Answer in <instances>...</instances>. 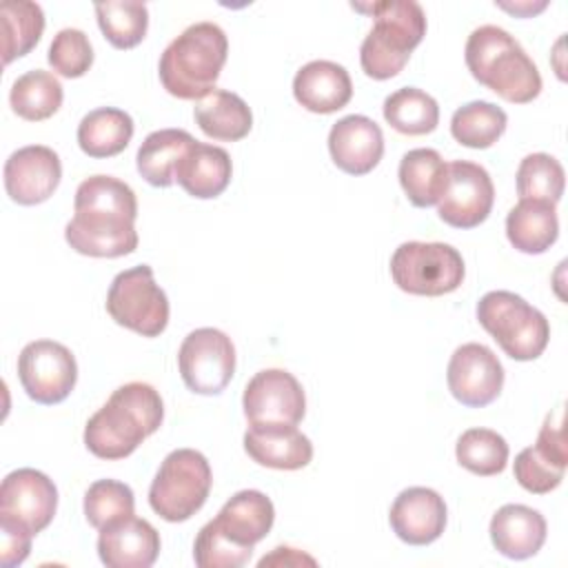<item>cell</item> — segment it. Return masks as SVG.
I'll use <instances>...</instances> for the list:
<instances>
[{
  "label": "cell",
  "instance_id": "cell-33",
  "mask_svg": "<svg viewBox=\"0 0 568 568\" xmlns=\"http://www.w3.org/2000/svg\"><path fill=\"white\" fill-rule=\"evenodd\" d=\"M2 18V58L9 64L16 58L27 55L44 31V11L31 0H4L0 4Z\"/></svg>",
  "mask_w": 568,
  "mask_h": 568
},
{
  "label": "cell",
  "instance_id": "cell-15",
  "mask_svg": "<svg viewBox=\"0 0 568 568\" xmlns=\"http://www.w3.org/2000/svg\"><path fill=\"white\" fill-rule=\"evenodd\" d=\"M446 382L459 404L481 408L499 397L504 388V366L488 346L468 342L453 351Z\"/></svg>",
  "mask_w": 568,
  "mask_h": 568
},
{
  "label": "cell",
  "instance_id": "cell-5",
  "mask_svg": "<svg viewBox=\"0 0 568 568\" xmlns=\"http://www.w3.org/2000/svg\"><path fill=\"white\" fill-rule=\"evenodd\" d=\"M353 7L375 18L373 29L359 47L364 73L373 80L395 78L426 36V13L422 4L415 0H382Z\"/></svg>",
  "mask_w": 568,
  "mask_h": 568
},
{
  "label": "cell",
  "instance_id": "cell-21",
  "mask_svg": "<svg viewBox=\"0 0 568 568\" xmlns=\"http://www.w3.org/2000/svg\"><path fill=\"white\" fill-rule=\"evenodd\" d=\"M246 455L266 468L300 470L313 459L311 439L291 424H260L244 433Z\"/></svg>",
  "mask_w": 568,
  "mask_h": 568
},
{
  "label": "cell",
  "instance_id": "cell-40",
  "mask_svg": "<svg viewBox=\"0 0 568 568\" xmlns=\"http://www.w3.org/2000/svg\"><path fill=\"white\" fill-rule=\"evenodd\" d=\"M253 555V548H240L222 537L211 521H206L195 541H193V559L200 568H237L244 566Z\"/></svg>",
  "mask_w": 568,
  "mask_h": 568
},
{
  "label": "cell",
  "instance_id": "cell-38",
  "mask_svg": "<svg viewBox=\"0 0 568 568\" xmlns=\"http://www.w3.org/2000/svg\"><path fill=\"white\" fill-rule=\"evenodd\" d=\"M133 510V490L118 479H98L84 493V517L98 530L131 517Z\"/></svg>",
  "mask_w": 568,
  "mask_h": 568
},
{
  "label": "cell",
  "instance_id": "cell-37",
  "mask_svg": "<svg viewBox=\"0 0 568 568\" xmlns=\"http://www.w3.org/2000/svg\"><path fill=\"white\" fill-rule=\"evenodd\" d=\"M566 173L557 158L548 153H530L517 169L519 200H546L557 204L564 195Z\"/></svg>",
  "mask_w": 568,
  "mask_h": 568
},
{
  "label": "cell",
  "instance_id": "cell-30",
  "mask_svg": "<svg viewBox=\"0 0 568 568\" xmlns=\"http://www.w3.org/2000/svg\"><path fill=\"white\" fill-rule=\"evenodd\" d=\"M448 164L435 149H413L399 160V184L410 204L426 209L437 204L446 184Z\"/></svg>",
  "mask_w": 568,
  "mask_h": 568
},
{
  "label": "cell",
  "instance_id": "cell-28",
  "mask_svg": "<svg viewBox=\"0 0 568 568\" xmlns=\"http://www.w3.org/2000/svg\"><path fill=\"white\" fill-rule=\"evenodd\" d=\"M193 144L195 138L184 129H160L149 133L135 155L138 173L151 186H171L175 182L180 160Z\"/></svg>",
  "mask_w": 568,
  "mask_h": 568
},
{
  "label": "cell",
  "instance_id": "cell-13",
  "mask_svg": "<svg viewBox=\"0 0 568 568\" xmlns=\"http://www.w3.org/2000/svg\"><path fill=\"white\" fill-rule=\"evenodd\" d=\"M495 186L481 164L455 160L446 169V184L437 200V215L455 229H475L493 211Z\"/></svg>",
  "mask_w": 568,
  "mask_h": 568
},
{
  "label": "cell",
  "instance_id": "cell-19",
  "mask_svg": "<svg viewBox=\"0 0 568 568\" xmlns=\"http://www.w3.org/2000/svg\"><path fill=\"white\" fill-rule=\"evenodd\" d=\"M328 153L344 173L366 175L384 155V133L366 115H344L328 131Z\"/></svg>",
  "mask_w": 568,
  "mask_h": 568
},
{
  "label": "cell",
  "instance_id": "cell-4",
  "mask_svg": "<svg viewBox=\"0 0 568 568\" xmlns=\"http://www.w3.org/2000/svg\"><path fill=\"white\" fill-rule=\"evenodd\" d=\"M229 55V40L220 24L195 22L186 27L160 55L162 87L180 100H200L215 89Z\"/></svg>",
  "mask_w": 568,
  "mask_h": 568
},
{
  "label": "cell",
  "instance_id": "cell-27",
  "mask_svg": "<svg viewBox=\"0 0 568 568\" xmlns=\"http://www.w3.org/2000/svg\"><path fill=\"white\" fill-rule=\"evenodd\" d=\"M193 118L204 135L222 142H237L253 129L248 104L233 91L213 89L193 106Z\"/></svg>",
  "mask_w": 568,
  "mask_h": 568
},
{
  "label": "cell",
  "instance_id": "cell-16",
  "mask_svg": "<svg viewBox=\"0 0 568 568\" xmlns=\"http://www.w3.org/2000/svg\"><path fill=\"white\" fill-rule=\"evenodd\" d=\"M568 453H566V437L561 413L546 415L544 426L537 435V444L524 448L515 457V479L521 488L535 495H546L555 490L566 473Z\"/></svg>",
  "mask_w": 568,
  "mask_h": 568
},
{
  "label": "cell",
  "instance_id": "cell-35",
  "mask_svg": "<svg viewBox=\"0 0 568 568\" xmlns=\"http://www.w3.org/2000/svg\"><path fill=\"white\" fill-rule=\"evenodd\" d=\"M95 16L104 38L115 49H133L144 40L149 29V9L144 2H133V0L98 2Z\"/></svg>",
  "mask_w": 568,
  "mask_h": 568
},
{
  "label": "cell",
  "instance_id": "cell-9",
  "mask_svg": "<svg viewBox=\"0 0 568 568\" xmlns=\"http://www.w3.org/2000/svg\"><path fill=\"white\" fill-rule=\"evenodd\" d=\"M111 320L142 337H158L169 324V297L155 284L153 268L138 264L120 271L106 293Z\"/></svg>",
  "mask_w": 568,
  "mask_h": 568
},
{
  "label": "cell",
  "instance_id": "cell-32",
  "mask_svg": "<svg viewBox=\"0 0 568 568\" xmlns=\"http://www.w3.org/2000/svg\"><path fill=\"white\" fill-rule=\"evenodd\" d=\"M384 120L404 135H426L437 129L439 124V104L437 100L417 89V87H402L393 91L384 100Z\"/></svg>",
  "mask_w": 568,
  "mask_h": 568
},
{
  "label": "cell",
  "instance_id": "cell-7",
  "mask_svg": "<svg viewBox=\"0 0 568 568\" xmlns=\"http://www.w3.org/2000/svg\"><path fill=\"white\" fill-rule=\"evenodd\" d=\"M211 486L209 459L200 450L175 448L164 457L151 481L149 504L164 521H186L206 504Z\"/></svg>",
  "mask_w": 568,
  "mask_h": 568
},
{
  "label": "cell",
  "instance_id": "cell-3",
  "mask_svg": "<svg viewBox=\"0 0 568 568\" xmlns=\"http://www.w3.org/2000/svg\"><path fill=\"white\" fill-rule=\"evenodd\" d=\"M470 75L513 104L532 102L541 93V75L524 47L501 27L473 29L464 49Z\"/></svg>",
  "mask_w": 568,
  "mask_h": 568
},
{
  "label": "cell",
  "instance_id": "cell-10",
  "mask_svg": "<svg viewBox=\"0 0 568 568\" xmlns=\"http://www.w3.org/2000/svg\"><path fill=\"white\" fill-rule=\"evenodd\" d=\"M178 368L189 390L217 395L235 373V346L220 328H195L184 337L178 351Z\"/></svg>",
  "mask_w": 568,
  "mask_h": 568
},
{
  "label": "cell",
  "instance_id": "cell-42",
  "mask_svg": "<svg viewBox=\"0 0 568 568\" xmlns=\"http://www.w3.org/2000/svg\"><path fill=\"white\" fill-rule=\"evenodd\" d=\"M315 566L317 561L306 555V552H300L297 548H288V546H277L273 548L271 555H264L260 559V568H266V566Z\"/></svg>",
  "mask_w": 568,
  "mask_h": 568
},
{
  "label": "cell",
  "instance_id": "cell-22",
  "mask_svg": "<svg viewBox=\"0 0 568 568\" xmlns=\"http://www.w3.org/2000/svg\"><path fill=\"white\" fill-rule=\"evenodd\" d=\"M275 521L273 501L262 490L235 493L211 519L215 530L240 548H253L262 541Z\"/></svg>",
  "mask_w": 568,
  "mask_h": 568
},
{
  "label": "cell",
  "instance_id": "cell-29",
  "mask_svg": "<svg viewBox=\"0 0 568 568\" xmlns=\"http://www.w3.org/2000/svg\"><path fill=\"white\" fill-rule=\"evenodd\" d=\"M133 138V120L115 106L89 111L78 124V144L89 158H111L122 153Z\"/></svg>",
  "mask_w": 568,
  "mask_h": 568
},
{
  "label": "cell",
  "instance_id": "cell-31",
  "mask_svg": "<svg viewBox=\"0 0 568 568\" xmlns=\"http://www.w3.org/2000/svg\"><path fill=\"white\" fill-rule=\"evenodd\" d=\"M64 91L60 80L42 69H33L16 78L9 91V104L16 115L29 122L51 118L62 104Z\"/></svg>",
  "mask_w": 568,
  "mask_h": 568
},
{
  "label": "cell",
  "instance_id": "cell-17",
  "mask_svg": "<svg viewBox=\"0 0 568 568\" xmlns=\"http://www.w3.org/2000/svg\"><path fill=\"white\" fill-rule=\"evenodd\" d=\"M2 175L7 195L22 206H33L53 195L62 178V164L53 149L29 144L7 158Z\"/></svg>",
  "mask_w": 568,
  "mask_h": 568
},
{
  "label": "cell",
  "instance_id": "cell-36",
  "mask_svg": "<svg viewBox=\"0 0 568 568\" xmlns=\"http://www.w3.org/2000/svg\"><path fill=\"white\" fill-rule=\"evenodd\" d=\"M455 455L459 466L466 470L490 477L499 475L508 462V444L506 439L490 428H468L459 435Z\"/></svg>",
  "mask_w": 568,
  "mask_h": 568
},
{
  "label": "cell",
  "instance_id": "cell-24",
  "mask_svg": "<svg viewBox=\"0 0 568 568\" xmlns=\"http://www.w3.org/2000/svg\"><path fill=\"white\" fill-rule=\"evenodd\" d=\"M546 519L539 510L524 504H506L490 519V541L508 559H528L546 541Z\"/></svg>",
  "mask_w": 568,
  "mask_h": 568
},
{
  "label": "cell",
  "instance_id": "cell-6",
  "mask_svg": "<svg viewBox=\"0 0 568 568\" xmlns=\"http://www.w3.org/2000/svg\"><path fill=\"white\" fill-rule=\"evenodd\" d=\"M477 320L499 348L517 362L537 359L550 339L546 315L510 291H488L477 302Z\"/></svg>",
  "mask_w": 568,
  "mask_h": 568
},
{
  "label": "cell",
  "instance_id": "cell-34",
  "mask_svg": "<svg viewBox=\"0 0 568 568\" xmlns=\"http://www.w3.org/2000/svg\"><path fill=\"white\" fill-rule=\"evenodd\" d=\"M506 124L508 115L501 106L486 100H473L453 113L450 133L468 149H488L504 135Z\"/></svg>",
  "mask_w": 568,
  "mask_h": 568
},
{
  "label": "cell",
  "instance_id": "cell-12",
  "mask_svg": "<svg viewBox=\"0 0 568 568\" xmlns=\"http://www.w3.org/2000/svg\"><path fill=\"white\" fill-rule=\"evenodd\" d=\"M18 377L24 393L38 404H60L78 382L73 353L53 339L29 342L18 355Z\"/></svg>",
  "mask_w": 568,
  "mask_h": 568
},
{
  "label": "cell",
  "instance_id": "cell-11",
  "mask_svg": "<svg viewBox=\"0 0 568 568\" xmlns=\"http://www.w3.org/2000/svg\"><path fill=\"white\" fill-rule=\"evenodd\" d=\"M58 508L55 484L36 468L11 470L0 486V528L31 537L42 532Z\"/></svg>",
  "mask_w": 568,
  "mask_h": 568
},
{
  "label": "cell",
  "instance_id": "cell-20",
  "mask_svg": "<svg viewBox=\"0 0 568 568\" xmlns=\"http://www.w3.org/2000/svg\"><path fill=\"white\" fill-rule=\"evenodd\" d=\"M160 546V532L135 515L102 528L98 537V555L106 568H149Z\"/></svg>",
  "mask_w": 568,
  "mask_h": 568
},
{
  "label": "cell",
  "instance_id": "cell-14",
  "mask_svg": "<svg viewBox=\"0 0 568 568\" xmlns=\"http://www.w3.org/2000/svg\"><path fill=\"white\" fill-rule=\"evenodd\" d=\"M244 417L251 426L291 424L297 426L306 413L302 384L284 368H264L244 386Z\"/></svg>",
  "mask_w": 568,
  "mask_h": 568
},
{
  "label": "cell",
  "instance_id": "cell-2",
  "mask_svg": "<svg viewBox=\"0 0 568 568\" xmlns=\"http://www.w3.org/2000/svg\"><path fill=\"white\" fill-rule=\"evenodd\" d=\"M162 419L164 404L151 384H122L89 417L84 446L100 459H124L162 426Z\"/></svg>",
  "mask_w": 568,
  "mask_h": 568
},
{
  "label": "cell",
  "instance_id": "cell-23",
  "mask_svg": "<svg viewBox=\"0 0 568 568\" xmlns=\"http://www.w3.org/2000/svg\"><path fill=\"white\" fill-rule=\"evenodd\" d=\"M295 100L311 113H335L353 98L348 71L331 60H311L293 78Z\"/></svg>",
  "mask_w": 568,
  "mask_h": 568
},
{
  "label": "cell",
  "instance_id": "cell-26",
  "mask_svg": "<svg viewBox=\"0 0 568 568\" xmlns=\"http://www.w3.org/2000/svg\"><path fill=\"white\" fill-rule=\"evenodd\" d=\"M506 235L521 253H546L559 235L555 204L546 200H519L506 215Z\"/></svg>",
  "mask_w": 568,
  "mask_h": 568
},
{
  "label": "cell",
  "instance_id": "cell-18",
  "mask_svg": "<svg viewBox=\"0 0 568 568\" xmlns=\"http://www.w3.org/2000/svg\"><path fill=\"white\" fill-rule=\"evenodd\" d=\"M446 519L448 510L444 497L426 486L404 488L388 513L393 532L410 546H426L439 539Z\"/></svg>",
  "mask_w": 568,
  "mask_h": 568
},
{
  "label": "cell",
  "instance_id": "cell-1",
  "mask_svg": "<svg viewBox=\"0 0 568 568\" xmlns=\"http://www.w3.org/2000/svg\"><path fill=\"white\" fill-rule=\"evenodd\" d=\"M135 217L138 197L126 182L91 175L78 184L64 240L80 255L122 257L138 248Z\"/></svg>",
  "mask_w": 568,
  "mask_h": 568
},
{
  "label": "cell",
  "instance_id": "cell-8",
  "mask_svg": "<svg viewBox=\"0 0 568 568\" xmlns=\"http://www.w3.org/2000/svg\"><path fill=\"white\" fill-rule=\"evenodd\" d=\"M462 253L444 242H404L390 257V277L404 293L439 297L464 282Z\"/></svg>",
  "mask_w": 568,
  "mask_h": 568
},
{
  "label": "cell",
  "instance_id": "cell-25",
  "mask_svg": "<svg viewBox=\"0 0 568 568\" xmlns=\"http://www.w3.org/2000/svg\"><path fill=\"white\" fill-rule=\"evenodd\" d=\"M233 175L231 155L226 149L215 144L197 142L184 153L178 164L175 180L178 184L197 200H211L224 193Z\"/></svg>",
  "mask_w": 568,
  "mask_h": 568
},
{
  "label": "cell",
  "instance_id": "cell-41",
  "mask_svg": "<svg viewBox=\"0 0 568 568\" xmlns=\"http://www.w3.org/2000/svg\"><path fill=\"white\" fill-rule=\"evenodd\" d=\"M2 532V548H0V561L4 568H13L20 566L31 550V535L20 532V530H9V528H0Z\"/></svg>",
  "mask_w": 568,
  "mask_h": 568
},
{
  "label": "cell",
  "instance_id": "cell-39",
  "mask_svg": "<svg viewBox=\"0 0 568 568\" xmlns=\"http://www.w3.org/2000/svg\"><path fill=\"white\" fill-rule=\"evenodd\" d=\"M47 60L53 71L64 78L84 75L93 64V47L89 42V36L82 29L73 27L60 29L51 40Z\"/></svg>",
  "mask_w": 568,
  "mask_h": 568
}]
</instances>
